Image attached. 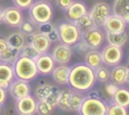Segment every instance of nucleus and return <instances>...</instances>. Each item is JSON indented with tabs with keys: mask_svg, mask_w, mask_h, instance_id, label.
<instances>
[{
	"mask_svg": "<svg viewBox=\"0 0 129 115\" xmlns=\"http://www.w3.org/2000/svg\"><path fill=\"white\" fill-rule=\"evenodd\" d=\"M95 82V72L85 63L76 64L71 67L68 81V84L71 89L79 92H87L93 89Z\"/></svg>",
	"mask_w": 129,
	"mask_h": 115,
	"instance_id": "nucleus-1",
	"label": "nucleus"
},
{
	"mask_svg": "<svg viewBox=\"0 0 129 115\" xmlns=\"http://www.w3.org/2000/svg\"><path fill=\"white\" fill-rule=\"evenodd\" d=\"M13 69H14L15 76L17 79L24 81H31L36 79L39 74L38 69H37L36 61L29 57L21 56L16 59L14 64H13Z\"/></svg>",
	"mask_w": 129,
	"mask_h": 115,
	"instance_id": "nucleus-2",
	"label": "nucleus"
},
{
	"mask_svg": "<svg viewBox=\"0 0 129 115\" xmlns=\"http://www.w3.org/2000/svg\"><path fill=\"white\" fill-rule=\"evenodd\" d=\"M54 17V8L47 0H37L29 8V18L36 24L50 22Z\"/></svg>",
	"mask_w": 129,
	"mask_h": 115,
	"instance_id": "nucleus-3",
	"label": "nucleus"
},
{
	"mask_svg": "<svg viewBox=\"0 0 129 115\" xmlns=\"http://www.w3.org/2000/svg\"><path fill=\"white\" fill-rule=\"evenodd\" d=\"M56 31L58 34V41L64 44L73 47L81 39V32L73 22L66 21L56 25Z\"/></svg>",
	"mask_w": 129,
	"mask_h": 115,
	"instance_id": "nucleus-4",
	"label": "nucleus"
},
{
	"mask_svg": "<svg viewBox=\"0 0 129 115\" xmlns=\"http://www.w3.org/2000/svg\"><path fill=\"white\" fill-rule=\"evenodd\" d=\"M107 104L102 98H93L86 96L79 108L80 115H106Z\"/></svg>",
	"mask_w": 129,
	"mask_h": 115,
	"instance_id": "nucleus-5",
	"label": "nucleus"
},
{
	"mask_svg": "<svg viewBox=\"0 0 129 115\" xmlns=\"http://www.w3.org/2000/svg\"><path fill=\"white\" fill-rule=\"evenodd\" d=\"M58 89L55 86L47 83L45 81H41L40 84L36 88L34 91V97L38 101H48L53 106H57V96H58Z\"/></svg>",
	"mask_w": 129,
	"mask_h": 115,
	"instance_id": "nucleus-6",
	"label": "nucleus"
},
{
	"mask_svg": "<svg viewBox=\"0 0 129 115\" xmlns=\"http://www.w3.org/2000/svg\"><path fill=\"white\" fill-rule=\"evenodd\" d=\"M102 61L103 64L106 66H115L122 61L123 51L122 47L113 46V44H107L102 50Z\"/></svg>",
	"mask_w": 129,
	"mask_h": 115,
	"instance_id": "nucleus-7",
	"label": "nucleus"
},
{
	"mask_svg": "<svg viewBox=\"0 0 129 115\" xmlns=\"http://www.w3.org/2000/svg\"><path fill=\"white\" fill-rule=\"evenodd\" d=\"M88 14L91 17V20L94 21L96 26L102 27L105 21L107 20V17L112 14V10H111L110 5H107L106 3H97L91 7Z\"/></svg>",
	"mask_w": 129,
	"mask_h": 115,
	"instance_id": "nucleus-8",
	"label": "nucleus"
},
{
	"mask_svg": "<svg viewBox=\"0 0 129 115\" xmlns=\"http://www.w3.org/2000/svg\"><path fill=\"white\" fill-rule=\"evenodd\" d=\"M81 38L87 43L89 50L90 49H98L102 47V43L104 41V33L98 26H95L94 29L82 33Z\"/></svg>",
	"mask_w": 129,
	"mask_h": 115,
	"instance_id": "nucleus-9",
	"label": "nucleus"
},
{
	"mask_svg": "<svg viewBox=\"0 0 129 115\" xmlns=\"http://www.w3.org/2000/svg\"><path fill=\"white\" fill-rule=\"evenodd\" d=\"M9 93L15 98V99H21L31 93V87L29 84V81H24L21 79H16L10 82L8 87Z\"/></svg>",
	"mask_w": 129,
	"mask_h": 115,
	"instance_id": "nucleus-10",
	"label": "nucleus"
},
{
	"mask_svg": "<svg viewBox=\"0 0 129 115\" xmlns=\"http://www.w3.org/2000/svg\"><path fill=\"white\" fill-rule=\"evenodd\" d=\"M72 47L68 46L64 43H59L57 46L54 47L53 51H51V57L55 61V63L58 65H63V64H68L72 58Z\"/></svg>",
	"mask_w": 129,
	"mask_h": 115,
	"instance_id": "nucleus-11",
	"label": "nucleus"
},
{
	"mask_svg": "<svg viewBox=\"0 0 129 115\" xmlns=\"http://www.w3.org/2000/svg\"><path fill=\"white\" fill-rule=\"evenodd\" d=\"M24 21L23 18L22 10L17 7H7L4 9V17L3 23L10 27H18L22 22Z\"/></svg>",
	"mask_w": 129,
	"mask_h": 115,
	"instance_id": "nucleus-12",
	"label": "nucleus"
},
{
	"mask_svg": "<svg viewBox=\"0 0 129 115\" xmlns=\"http://www.w3.org/2000/svg\"><path fill=\"white\" fill-rule=\"evenodd\" d=\"M36 64H37V69H38L39 74H41V75H49V74H51L56 63L53 59L50 54L45 52V54H40L39 56L37 57Z\"/></svg>",
	"mask_w": 129,
	"mask_h": 115,
	"instance_id": "nucleus-13",
	"label": "nucleus"
},
{
	"mask_svg": "<svg viewBox=\"0 0 129 115\" xmlns=\"http://www.w3.org/2000/svg\"><path fill=\"white\" fill-rule=\"evenodd\" d=\"M37 99L36 97L29 95L24 98L17 99L16 100V109L18 114H26L33 115L37 110Z\"/></svg>",
	"mask_w": 129,
	"mask_h": 115,
	"instance_id": "nucleus-14",
	"label": "nucleus"
},
{
	"mask_svg": "<svg viewBox=\"0 0 129 115\" xmlns=\"http://www.w3.org/2000/svg\"><path fill=\"white\" fill-rule=\"evenodd\" d=\"M88 13L87 6H86L85 3L82 1H74L70 5V7L65 10V18L70 22H76L78 18H80L81 16H83L85 14Z\"/></svg>",
	"mask_w": 129,
	"mask_h": 115,
	"instance_id": "nucleus-15",
	"label": "nucleus"
},
{
	"mask_svg": "<svg viewBox=\"0 0 129 115\" xmlns=\"http://www.w3.org/2000/svg\"><path fill=\"white\" fill-rule=\"evenodd\" d=\"M126 25L127 23L121 17L114 14H111L105 21L103 27L106 32H123L126 30Z\"/></svg>",
	"mask_w": 129,
	"mask_h": 115,
	"instance_id": "nucleus-16",
	"label": "nucleus"
},
{
	"mask_svg": "<svg viewBox=\"0 0 129 115\" xmlns=\"http://www.w3.org/2000/svg\"><path fill=\"white\" fill-rule=\"evenodd\" d=\"M15 73L13 65L7 63H0V87L7 90L10 82L14 80Z\"/></svg>",
	"mask_w": 129,
	"mask_h": 115,
	"instance_id": "nucleus-17",
	"label": "nucleus"
},
{
	"mask_svg": "<svg viewBox=\"0 0 129 115\" xmlns=\"http://www.w3.org/2000/svg\"><path fill=\"white\" fill-rule=\"evenodd\" d=\"M127 66H123V65H115L113 66V69L110 71V80L111 82L117 86L121 87L126 83V74H127Z\"/></svg>",
	"mask_w": 129,
	"mask_h": 115,
	"instance_id": "nucleus-18",
	"label": "nucleus"
},
{
	"mask_svg": "<svg viewBox=\"0 0 129 115\" xmlns=\"http://www.w3.org/2000/svg\"><path fill=\"white\" fill-rule=\"evenodd\" d=\"M31 44L39 54H45V52H48L51 42L49 41L47 35L40 34V33L36 32L33 35V39L31 41Z\"/></svg>",
	"mask_w": 129,
	"mask_h": 115,
	"instance_id": "nucleus-19",
	"label": "nucleus"
},
{
	"mask_svg": "<svg viewBox=\"0 0 129 115\" xmlns=\"http://www.w3.org/2000/svg\"><path fill=\"white\" fill-rule=\"evenodd\" d=\"M70 71H71V67L66 66V64L59 65V66H55L53 70V72H51V75H53L54 81H55L57 84H62V86L68 84Z\"/></svg>",
	"mask_w": 129,
	"mask_h": 115,
	"instance_id": "nucleus-20",
	"label": "nucleus"
},
{
	"mask_svg": "<svg viewBox=\"0 0 129 115\" xmlns=\"http://www.w3.org/2000/svg\"><path fill=\"white\" fill-rule=\"evenodd\" d=\"M112 14L121 17L127 24H129V0H114Z\"/></svg>",
	"mask_w": 129,
	"mask_h": 115,
	"instance_id": "nucleus-21",
	"label": "nucleus"
},
{
	"mask_svg": "<svg viewBox=\"0 0 129 115\" xmlns=\"http://www.w3.org/2000/svg\"><path fill=\"white\" fill-rule=\"evenodd\" d=\"M6 41H7L9 47H13V48H16L21 50L23 48V46L26 43V35L21 31H15V32H12L6 38Z\"/></svg>",
	"mask_w": 129,
	"mask_h": 115,
	"instance_id": "nucleus-22",
	"label": "nucleus"
},
{
	"mask_svg": "<svg viewBox=\"0 0 129 115\" xmlns=\"http://www.w3.org/2000/svg\"><path fill=\"white\" fill-rule=\"evenodd\" d=\"M85 64L91 67L93 70H96L103 64L102 61V54L98 51L97 49H90L88 50L85 56Z\"/></svg>",
	"mask_w": 129,
	"mask_h": 115,
	"instance_id": "nucleus-23",
	"label": "nucleus"
},
{
	"mask_svg": "<svg viewBox=\"0 0 129 115\" xmlns=\"http://www.w3.org/2000/svg\"><path fill=\"white\" fill-rule=\"evenodd\" d=\"M106 41L109 44H113V46L118 47H123L126 44L127 40H128V35L126 32H106Z\"/></svg>",
	"mask_w": 129,
	"mask_h": 115,
	"instance_id": "nucleus-24",
	"label": "nucleus"
},
{
	"mask_svg": "<svg viewBox=\"0 0 129 115\" xmlns=\"http://www.w3.org/2000/svg\"><path fill=\"white\" fill-rule=\"evenodd\" d=\"M70 100H71V89L58 91V96H57V106H58L62 110L72 112V110H71Z\"/></svg>",
	"mask_w": 129,
	"mask_h": 115,
	"instance_id": "nucleus-25",
	"label": "nucleus"
},
{
	"mask_svg": "<svg viewBox=\"0 0 129 115\" xmlns=\"http://www.w3.org/2000/svg\"><path fill=\"white\" fill-rule=\"evenodd\" d=\"M112 103L123 106V107H129V89L119 87L118 90L115 91L114 96H113Z\"/></svg>",
	"mask_w": 129,
	"mask_h": 115,
	"instance_id": "nucleus-26",
	"label": "nucleus"
},
{
	"mask_svg": "<svg viewBox=\"0 0 129 115\" xmlns=\"http://www.w3.org/2000/svg\"><path fill=\"white\" fill-rule=\"evenodd\" d=\"M74 24L77 25V27L79 29V31L81 32V34L82 33H85V32L89 31V30L94 29V27L96 26L95 23H94V21L91 20V17L89 16V14H85L83 16H81L80 18H78V20L74 22Z\"/></svg>",
	"mask_w": 129,
	"mask_h": 115,
	"instance_id": "nucleus-27",
	"label": "nucleus"
},
{
	"mask_svg": "<svg viewBox=\"0 0 129 115\" xmlns=\"http://www.w3.org/2000/svg\"><path fill=\"white\" fill-rule=\"evenodd\" d=\"M119 86L114 83H103L102 88H101V96H102V99H104L105 101H109V103H112L113 100V96H114L115 91L118 90Z\"/></svg>",
	"mask_w": 129,
	"mask_h": 115,
	"instance_id": "nucleus-28",
	"label": "nucleus"
},
{
	"mask_svg": "<svg viewBox=\"0 0 129 115\" xmlns=\"http://www.w3.org/2000/svg\"><path fill=\"white\" fill-rule=\"evenodd\" d=\"M18 57H20V49H16L8 46V48L0 55V61L3 63H7L13 65Z\"/></svg>",
	"mask_w": 129,
	"mask_h": 115,
	"instance_id": "nucleus-29",
	"label": "nucleus"
},
{
	"mask_svg": "<svg viewBox=\"0 0 129 115\" xmlns=\"http://www.w3.org/2000/svg\"><path fill=\"white\" fill-rule=\"evenodd\" d=\"M83 97L82 92H79V91H76L71 89V100H70V104H71V110H74V112H78L79 108H80L81 104H82Z\"/></svg>",
	"mask_w": 129,
	"mask_h": 115,
	"instance_id": "nucleus-30",
	"label": "nucleus"
},
{
	"mask_svg": "<svg viewBox=\"0 0 129 115\" xmlns=\"http://www.w3.org/2000/svg\"><path fill=\"white\" fill-rule=\"evenodd\" d=\"M95 72V79L96 81L101 82V83H106L110 81V70L106 67V65H101L100 67H97L96 70H94Z\"/></svg>",
	"mask_w": 129,
	"mask_h": 115,
	"instance_id": "nucleus-31",
	"label": "nucleus"
},
{
	"mask_svg": "<svg viewBox=\"0 0 129 115\" xmlns=\"http://www.w3.org/2000/svg\"><path fill=\"white\" fill-rule=\"evenodd\" d=\"M55 109V106H53L51 104H49L48 101H38L37 103V110L36 113H38V115H51Z\"/></svg>",
	"mask_w": 129,
	"mask_h": 115,
	"instance_id": "nucleus-32",
	"label": "nucleus"
},
{
	"mask_svg": "<svg viewBox=\"0 0 129 115\" xmlns=\"http://www.w3.org/2000/svg\"><path fill=\"white\" fill-rule=\"evenodd\" d=\"M106 115H128V110H127V107L111 103L110 105H107Z\"/></svg>",
	"mask_w": 129,
	"mask_h": 115,
	"instance_id": "nucleus-33",
	"label": "nucleus"
},
{
	"mask_svg": "<svg viewBox=\"0 0 129 115\" xmlns=\"http://www.w3.org/2000/svg\"><path fill=\"white\" fill-rule=\"evenodd\" d=\"M18 29H20V31L23 32L25 35L32 34V33H36L37 32V24L29 18L27 21H23L22 24L18 26Z\"/></svg>",
	"mask_w": 129,
	"mask_h": 115,
	"instance_id": "nucleus-34",
	"label": "nucleus"
},
{
	"mask_svg": "<svg viewBox=\"0 0 129 115\" xmlns=\"http://www.w3.org/2000/svg\"><path fill=\"white\" fill-rule=\"evenodd\" d=\"M20 55L21 56H24V57H29V58H32L36 61L37 57L39 56L40 54L32 47L31 43H25L24 46H23V48L20 50Z\"/></svg>",
	"mask_w": 129,
	"mask_h": 115,
	"instance_id": "nucleus-35",
	"label": "nucleus"
},
{
	"mask_svg": "<svg viewBox=\"0 0 129 115\" xmlns=\"http://www.w3.org/2000/svg\"><path fill=\"white\" fill-rule=\"evenodd\" d=\"M56 29V26L50 22H46V23H40V24H37V32L40 33V34L44 35H48L51 31Z\"/></svg>",
	"mask_w": 129,
	"mask_h": 115,
	"instance_id": "nucleus-36",
	"label": "nucleus"
},
{
	"mask_svg": "<svg viewBox=\"0 0 129 115\" xmlns=\"http://www.w3.org/2000/svg\"><path fill=\"white\" fill-rule=\"evenodd\" d=\"M33 3H34V0H13L14 6L17 7V8H20L21 10L29 9Z\"/></svg>",
	"mask_w": 129,
	"mask_h": 115,
	"instance_id": "nucleus-37",
	"label": "nucleus"
},
{
	"mask_svg": "<svg viewBox=\"0 0 129 115\" xmlns=\"http://www.w3.org/2000/svg\"><path fill=\"white\" fill-rule=\"evenodd\" d=\"M73 47H74V48H76V50H78L79 52H86V51H88V50H89V48H88L87 43L83 41L82 38H81V39L79 40V41L77 42V43L74 44Z\"/></svg>",
	"mask_w": 129,
	"mask_h": 115,
	"instance_id": "nucleus-38",
	"label": "nucleus"
},
{
	"mask_svg": "<svg viewBox=\"0 0 129 115\" xmlns=\"http://www.w3.org/2000/svg\"><path fill=\"white\" fill-rule=\"evenodd\" d=\"M72 3H73V0H56L57 7H58L59 9L64 10V12H65V10L70 7V5Z\"/></svg>",
	"mask_w": 129,
	"mask_h": 115,
	"instance_id": "nucleus-39",
	"label": "nucleus"
},
{
	"mask_svg": "<svg viewBox=\"0 0 129 115\" xmlns=\"http://www.w3.org/2000/svg\"><path fill=\"white\" fill-rule=\"evenodd\" d=\"M47 38L49 39V41L53 43V42H56V41H58V34H57V31H56V29L54 30V31H51L50 33H49L48 35H47Z\"/></svg>",
	"mask_w": 129,
	"mask_h": 115,
	"instance_id": "nucleus-40",
	"label": "nucleus"
},
{
	"mask_svg": "<svg viewBox=\"0 0 129 115\" xmlns=\"http://www.w3.org/2000/svg\"><path fill=\"white\" fill-rule=\"evenodd\" d=\"M8 48V43L6 41V38H0V55Z\"/></svg>",
	"mask_w": 129,
	"mask_h": 115,
	"instance_id": "nucleus-41",
	"label": "nucleus"
},
{
	"mask_svg": "<svg viewBox=\"0 0 129 115\" xmlns=\"http://www.w3.org/2000/svg\"><path fill=\"white\" fill-rule=\"evenodd\" d=\"M7 99V92H6V89L1 88L0 87V104H4Z\"/></svg>",
	"mask_w": 129,
	"mask_h": 115,
	"instance_id": "nucleus-42",
	"label": "nucleus"
},
{
	"mask_svg": "<svg viewBox=\"0 0 129 115\" xmlns=\"http://www.w3.org/2000/svg\"><path fill=\"white\" fill-rule=\"evenodd\" d=\"M126 83L129 84V67L127 69V74H126Z\"/></svg>",
	"mask_w": 129,
	"mask_h": 115,
	"instance_id": "nucleus-43",
	"label": "nucleus"
},
{
	"mask_svg": "<svg viewBox=\"0 0 129 115\" xmlns=\"http://www.w3.org/2000/svg\"><path fill=\"white\" fill-rule=\"evenodd\" d=\"M3 17H4V9L0 7V23H3Z\"/></svg>",
	"mask_w": 129,
	"mask_h": 115,
	"instance_id": "nucleus-44",
	"label": "nucleus"
},
{
	"mask_svg": "<svg viewBox=\"0 0 129 115\" xmlns=\"http://www.w3.org/2000/svg\"><path fill=\"white\" fill-rule=\"evenodd\" d=\"M3 113V104H0V115Z\"/></svg>",
	"mask_w": 129,
	"mask_h": 115,
	"instance_id": "nucleus-45",
	"label": "nucleus"
},
{
	"mask_svg": "<svg viewBox=\"0 0 129 115\" xmlns=\"http://www.w3.org/2000/svg\"><path fill=\"white\" fill-rule=\"evenodd\" d=\"M18 115H26V114H18Z\"/></svg>",
	"mask_w": 129,
	"mask_h": 115,
	"instance_id": "nucleus-46",
	"label": "nucleus"
},
{
	"mask_svg": "<svg viewBox=\"0 0 129 115\" xmlns=\"http://www.w3.org/2000/svg\"><path fill=\"white\" fill-rule=\"evenodd\" d=\"M128 63H129V57H128Z\"/></svg>",
	"mask_w": 129,
	"mask_h": 115,
	"instance_id": "nucleus-47",
	"label": "nucleus"
},
{
	"mask_svg": "<svg viewBox=\"0 0 129 115\" xmlns=\"http://www.w3.org/2000/svg\"><path fill=\"white\" fill-rule=\"evenodd\" d=\"M0 63H1V61H0Z\"/></svg>",
	"mask_w": 129,
	"mask_h": 115,
	"instance_id": "nucleus-48",
	"label": "nucleus"
}]
</instances>
